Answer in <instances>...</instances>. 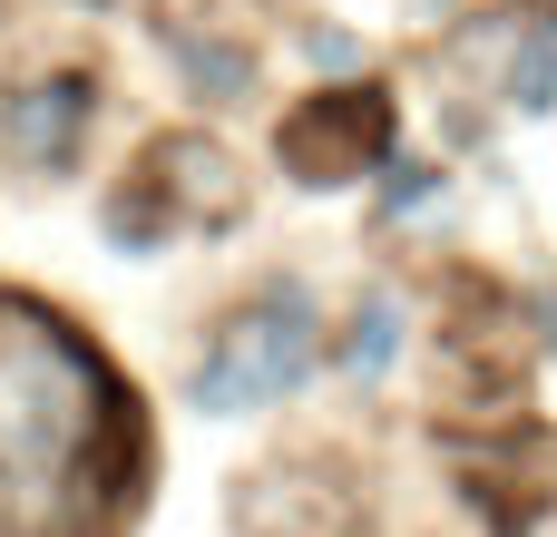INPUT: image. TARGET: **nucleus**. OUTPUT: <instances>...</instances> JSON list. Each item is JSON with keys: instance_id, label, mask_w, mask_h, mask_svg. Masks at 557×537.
<instances>
[{"instance_id": "f257e3e1", "label": "nucleus", "mask_w": 557, "mask_h": 537, "mask_svg": "<svg viewBox=\"0 0 557 537\" xmlns=\"http://www.w3.org/2000/svg\"><path fill=\"white\" fill-rule=\"evenodd\" d=\"M108 411H98V362L59 323L0 313V499L69 489L88 470V440L108 430Z\"/></svg>"}, {"instance_id": "f03ea898", "label": "nucleus", "mask_w": 557, "mask_h": 537, "mask_svg": "<svg viewBox=\"0 0 557 537\" xmlns=\"http://www.w3.org/2000/svg\"><path fill=\"white\" fill-rule=\"evenodd\" d=\"M313 352H323V313H313V294H304V284H264L245 313H225V333L206 342L186 401H196L206 421L264 411V401H284V391H304Z\"/></svg>"}, {"instance_id": "7ed1b4c3", "label": "nucleus", "mask_w": 557, "mask_h": 537, "mask_svg": "<svg viewBox=\"0 0 557 537\" xmlns=\"http://www.w3.org/2000/svg\"><path fill=\"white\" fill-rule=\"evenodd\" d=\"M392 157V98L382 88H323L313 108L284 117V166L304 186H352Z\"/></svg>"}, {"instance_id": "20e7f679", "label": "nucleus", "mask_w": 557, "mask_h": 537, "mask_svg": "<svg viewBox=\"0 0 557 537\" xmlns=\"http://www.w3.org/2000/svg\"><path fill=\"white\" fill-rule=\"evenodd\" d=\"M88 117H98V78L59 68V78H29V88H10V98H0V147H10L20 166L59 176V166L88 147Z\"/></svg>"}, {"instance_id": "39448f33", "label": "nucleus", "mask_w": 557, "mask_h": 537, "mask_svg": "<svg viewBox=\"0 0 557 537\" xmlns=\"http://www.w3.org/2000/svg\"><path fill=\"white\" fill-rule=\"evenodd\" d=\"M147 176H157V196H186L206 225L235 215V157H225L215 137H166V147L147 157Z\"/></svg>"}, {"instance_id": "423d86ee", "label": "nucleus", "mask_w": 557, "mask_h": 537, "mask_svg": "<svg viewBox=\"0 0 557 537\" xmlns=\"http://www.w3.org/2000/svg\"><path fill=\"white\" fill-rule=\"evenodd\" d=\"M509 108H557V10H539L519 29V59H509Z\"/></svg>"}, {"instance_id": "0eeeda50", "label": "nucleus", "mask_w": 557, "mask_h": 537, "mask_svg": "<svg viewBox=\"0 0 557 537\" xmlns=\"http://www.w3.org/2000/svg\"><path fill=\"white\" fill-rule=\"evenodd\" d=\"M166 49L186 59V78H196L206 98H245V88H255V68H245V49H215V39H196V29H166Z\"/></svg>"}, {"instance_id": "6e6552de", "label": "nucleus", "mask_w": 557, "mask_h": 537, "mask_svg": "<svg viewBox=\"0 0 557 537\" xmlns=\"http://www.w3.org/2000/svg\"><path fill=\"white\" fill-rule=\"evenodd\" d=\"M392 342H401V303H392V294H372V303L352 313V342H343V362H352V372H382V362H392Z\"/></svg>"}, {"instance_id": "1a4fd4ad", "label": "nucleus", "mask_w": 557, "mask_h": 537, "mask_svg": "<svg viewBox=\"0 0 557 537\" xmlns=\"http://www.w3.org/2000/svg\"><path fill=\"white\" fill-rule=\"evenodd\" d=\"M401 205H431V166H392V186H382V215H401Z\"/></svg>"}, {"instance_id": "9d476101", "label": "nucleus", "mask_w": 557, "mask_h": 537, "mask_svg": "<svg viewBox=\"0 0 557 537\" xmlns=\"http://www.w3.org/2000/svg\"><path fill=\"white\" fill-rule=\"evenodd\" d=\"M313 68H352V39L343 29H313Z\"/></svg>"}, {"instance_id": "9b49d317", "label": "nucleus", "mask_w": 557, "mask_h": 537, "mask_svg": "<svg viewBox=\"0 0 557 537\" xmlns=\"http://www.w3.org/2000/svg\"><path fill=\"white\" fill-rule=\"evenodd\" d=\"M548 342H557V303H548Z\"/></svg>"}]
</instances>
